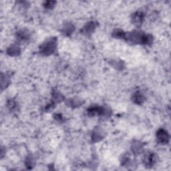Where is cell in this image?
<instances>
[{
	"mask_svg": "<svg viewBox=\"0 0 171 171\" xmlns=\"http://www.w3.org/2000/svg\"><path fill=\"white\" fill-rule=\"evenodd\" d=\"M144 163L147 166H152L155 162V156L151 152H148L144 156Z\"/></svg>",
	"mask_w": 171,
	"mask_h": 171,
	"instance_id": "obj_1",
	"label": "cell"
},
{
	"mask_svg": "<svg viewBox=\"0 0 171 171\" xmlns=\"http://www.w3.org/2000/svg\"><path fill=\"white\" fill-rule=\"evenodd\" d=\"M142 20H143V15L140 12L136 13L133 16L134 23V24H136V25H140L142 22Z\"/></svg>",
	"mask_w": 171,
	"mask_h": 171,
	"instance_id": "obj_3",
	"label": "cell"
},
{
	"mask_svg": "<svg viewBox=\"0 0 171 171\" xmlns=\"http://www.w3.org/2000/svg\"><path fill=\"white\" fill-rule=\"evenodd\" d=\"M102 110L101 108L100 107H93V108H90L88 110V113H89L90 115H98L99 114H101Z\"/></svg>",
	"mask_w": 171,
	"mask_h": 171,
	"instance_id": "obj_4",
	"label": "cell"
},
{
	"mask_svg": "<svg viewBox=\"0 0 171 171\" xmlns=\"http://www.w3.org/2000/svg\"><path fill=\"white\" fill-rule=\"evenodd\" d=\"M157 138L160 143H167L168 140V134L164 130H160L157 133Z\"/></svg>",
	"mask_w": 171,
	"mask_h": 171,
	"instance_id": "obj_2",
	"label": "cell"
}]
</instances>
